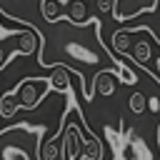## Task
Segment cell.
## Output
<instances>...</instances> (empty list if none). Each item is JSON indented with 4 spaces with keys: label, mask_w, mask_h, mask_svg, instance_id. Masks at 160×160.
Masks as SVG:
<instances>
[{
    "label": "cell",
    "mask_w": 160,
    "mask_h": 160,
    "mask_svg": "<svg viewBox=\"0 0 160 160\" xmlns=\"http://www.w3.org/2000/svg\"><path fill=\"white\" fill-rule=\"evenodd\" d=\"M120 75L115 70H98L95 78H92V95H102V98H110L115 92V85H118Z\"/></svg>",
    "instance_id": "9"
},
{
    "label": "cell",
    "mask_w": 160,
    "mask_h": 160,
    "mask_svg": "<svg viewBox=\"0 0 160 160\" xmlns=\"http://www.w3.org/2000/svg\"><path fill=\"white\" fill-rule=\"evenodd\" d=\"M68 18H70L72 22H85V20L90 18L85 0H70V5H68Z\"/></svg>",
    "instance_id": "13"
},
{
    "label": "cell",
    "mask_w": 160,
    "mask_h": 160,
    "mask_svg": "<svg viewBox=\"0 0 160 160\" xmlns=\"http://www.w3.org/2000/svg\"><path fill=\"white\" fill-rule=\"evenodd\" d=\"M52 72L48 75V80H50V88L55 90V92H62V95H70L72 92V85H70V72L62 68V65H55V68H50Z\"/></svg>",
    "instance_id": "10"
},
{
    "label": "cell",
    "mask_w": 160,
    "mask_h": 160,
    "mask_svg": "<svg viewBox=\"0 0 160 160\" xmlns=\"http://www.w3.org/2000/svg\"><path fill=\"white\" fill-rule=\"evenodd\" d=\"M128 100H130V110H132L135 115H142V112H145V108H148V102H145V100H148V98H145L142 92H132Z\"/></svg>",
    "instance_id": "14"
},
{
    "label": "cell",
    "mask_w": 160,
    "mask_h": 160,
    "mask_svg": "<svg viewBox=\"0 0 160 160\" xmlns=\"http://www.w3.org/2000/svg\"><path fill=\"white\" fill-rule=\"evenodd\" d=\"M50 90H52V88H50V80H48V78H25V80L18 82L10 92H12L15 102H18V108H22V110H35V108L48 98Z\"/></svg>",
    "instance_id": "6"
},
{
    "label": "cell",
    "mask_w": 160,
    "mask_h": 160,
    "mask_svg": "<svg viewBox=\"0 0 160 160\" xmlns=\"http://www.w3.org/2000/svg\"><path fill=\"white\" fill-rule=\"evenodd\" d=\"M38 35L35 30L30 28H22L20 30H10V32H2L0 30V70L15 58V55H35L38 52Z\"/></svg>",
    "instance_id": "5"
},
{
    "label": "cell",
    "mask_w": 160,
    "mask_h": 160,
    "mask_svg": "<svg viewBox=\"0 0 160 160\" xmlns=\"http://www.w3.org/2000/svg\"><path fill=\"white\" fill-rule=\"evenodd\" d=\"M45 125L35 122H12L0 130V160H42Z\"/></svg>",
    "instance_id": "3"
},
{
    "label": "cell",
    "mask_w": 160,
    "mask_h": 160,
    "mask_svg": "<svg viewBox=\"0 0 160 160\" xmlns=\"http://www.w3.org/2000/svg\"><path fill=\"white\" fill-rule=\"evenodd\" d=\"M105 138L110 140L112 145V158L115 160H155L150 148L145 145L142 135H138L135 130H125V132H118L115 128L105 125Z\"/></svg>",
    "instance_id": "4"
},
{
    "label": "cell",
    "mask_w": 160,
    "mask_h": 160,
    "mask_svg": "<svg viewBox=\"0 0 160 160\" xmlns=\"http://www.w3.org/2000/svg\"><path fill=\"white\" fill-rule=\"evenodd\" d=\"M112 160H115V158H112Z\"/></svg>",
    "instance_id": "18"
},
{
    "label": "cell",
    "mask_w": 160,
    "mask_h": 160,
    "mask_svg": "<svg viewBox=\"0 0 160 160\" xmlns=\"http://www.w3.org/2000/svg\"><path fill=\"white\" fill-rule=\"evenodd\" d=\"M0 12L30 30H38V25L42 22L40 0H0Z\"/></svg>",
    "instance_id": "7"
},
{
    "label": "cell",
    "mask_w": 160,
    "mask_h": 160,
    "mask_svg": "<svg viewBox=\"0 0 160 160\" xmlns=\"http://www.w3.org/2000/svg\"><path fill=\"white\" fill-rule=\"evenodd\" d=\"M95 8H98L100 15H110V10H112V0H95Z\"/></svg>",
    "instance_id": "15"
},
{
    "label": "cell",
    "mask_w": 160,
    "mask_h": 160,
    "mask_svg": "<svg viewBox=\"0 0 160 160\" xmlns=\"http://www.w3.org/2000/svg\"><path fill=\"white\" fill-rule=\"evenodd\" d=\"M100 20L88 18L85 22H72L68 15L58 18L52 22H40L38 35V65L40 68H55L62 65L68 72H75L80 78V95L82 100H92V78L98 70H115L120 75V82L135 85L138 75L115 58L110 48H105L100 38Z\"/></svg>",
    "instance_id": "1"
},
{
    "label": "cell",
    "mask_w": 160,
    "mask_h": 160,
    "mask_svg": "<svg viewBox=\"0 0 160 160\" xmlns=\"http://www.w3.org/2000/svg\"><path fill=\"white\" fill-rule=\"evenodd\" d=\"M158 145H160V125H158Z\"/></svg>",
    "instance_id": "17"
},
{
    "label": "cell",
    "mask_w": 160,
    "mask_h": 160,
    "mask_svg": "<svg viewBox=\"0 0 160 160\" xmlns=\"http://www.w3.org/2000/svg\"><path fill=\"white\" fill-rule=\"evenodd\" d=\"M18 110H20V108H18L15 98H12V92H10V90L2 92V95H0V118H2V120H10V118H15Z\"/></svg>",
    "instance_id": "12"
},
{
    "label": "cell",
    "mask_w": 160,
    "mask_h": 160,
    "mask_svg": "<svg viewBox=\"0 0 160 160\" xmlns=\"http://www.w3.org/2000/svg\"><path fill=\"white\" fill-rule=\"evenodd\" d=\"M60 12H62V0H40V15L45 22L58 20Z\"/></svg>",
    "instance_id": "11"
},
{
    "label": "cell",
    "mask_w": 160,
    "mask_h": 160,
    "mask_svg": "<svg viewBox=\"0 0 160 160\" xmlns=\"http://www.w3.org/2000/svg\"><path fill=\"white\" fill-rule=\"evenodd\" d=\"M100 158H102V140L88 128L85 115L70 92L62 112V125L58 130V160H100Z\"/></svg>",
    "instance_id": "2"
},
{
    "label": "cell",
    "mask_w": 160,
    "mask_h": 160,
    "mask_svg": "<svg viewBox=\"0 0 160 160\" xmlns=\"http://www.w3.org/2000/svg\"><path fill=\"white\" fill-rule=\"evenodd\" d=\"M145 102H148V108H150L152 112H160V98H148Z\"/></svg>",
    "instance_id": "16"
},
{
    "label": "cell",
    "mask_w": 160,
    "mask_h": 160,
    "mask_svg": "<svg viewBox=\"0 0 160 160\" xmlns=\"http://www.w3.org/2000/svg\"><path fill=\"white\" fill-rule=\"evenodd\" d=\"M158 8V0H112V10L110 15L118 22H128L135 20L138 15H148Z\"/></svg>",
    "instance_id": "8"
}]
</instances>
